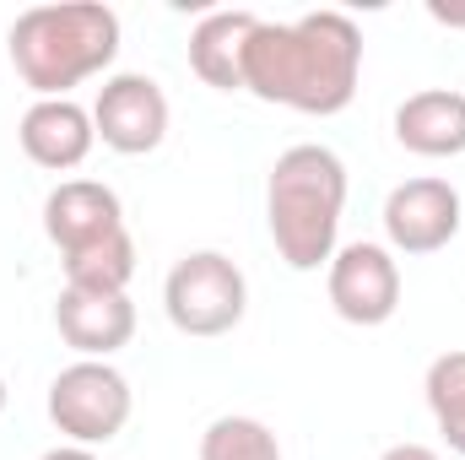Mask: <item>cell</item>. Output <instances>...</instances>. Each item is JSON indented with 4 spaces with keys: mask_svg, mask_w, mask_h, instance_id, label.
<instances>
[{
    "mask_svg": "<svg viewBox=\"0 0 465 460\" xmlns=\"http://www.w3.org/2000/svg\"><path fill=\"white\" fill-rule=\"evenodd\" d=\"M341 212H347V163L320 146L298 141L271 163L265 179V223L271 244L292 271H320L341 249Z\"/></svg>",
    "mask_w": 465,
    "mask_h": 460,
    "instance_id": "7a4b0ae2",
    "label": "cell"
},
{
    "mask_svg": "<svg viewBox=\"0 0 465 460\" xmlns=\"http://www.w3.org/2000/svg\"><path fill=\"white\" fill-rule=\"evenodd\" d=\"M38 460H98L93 450H82V445H54L49 455H38Z\"/></svg>",
    "mask_w": 465,
    "mask_h": 460,
    "instance_id": "ac0fdd59",
    "label": "cell"
},
{
    "mask_svg": "<svg viewBox=\"0 0 465 460\" xmlns=\"http://www.w3.org/2000/svg\"><path fill=\"white\" fill-rule=\"evenodd\" d=\"M395 141L417 157H465V93L428 87L395 109Z\"/></svg>",
    "mask_w": 465,
    "mask_h": 460,
    "instance_id": "7c38bea8",
    "label": "cell"
},
{
    "mask_svg": "<svg viewBox=\"0 0 465 460\" xmlns=\"http://www.w3.org/2000/svg\"><path fill=\"white\" fill-rule=\"evenodd\" d=\"M54 331L76 357H98L109 363L119 346L135 336V304L130 293H82V287H60L54 298Z\"/></svg>",
    "mask_w": 465,
    "mask_h": 460,
    "instance_id": "30bf717a",
    "label": "cell"
},
{
    "mask_svg": "<svg viewBox=\"0 0 465 460\" xmlns=\"http://www.w3.org/2000/svg\"><path fill=\"white\" fill-rule=\"evenodd\" d=\"M254 27V11H206L190 33V71L217 93H243V49Z\"/></svg>",
    "mask_w": 465,
    "mask_h": 460,
    "instance_id": "4fadbf2b",
    "label": "cell"
},
{
    "mask_svg": "<svg viewBox=\"0 0 465 460\" xmlns=\"http://www.w3.org/2000/svg\"><path fill=\"white\" fill-rule=\"evenodd\" d=\"M362 76V33L347 11H309L298 22L254 27L243 49V93L298 115H341L357 98Z\"/></svg>",
    "mask_w": 465,
    "mask_h": 460,
    "instance_id": "6da1fadb",
    "label": "cell"
},
{
    "mask_svg": "<svg viewBox=\"0 0 465 460\" xmlns=\"http://www.w3.org/2000/svg\"><path fill=\"white\" fill-rule=\"evenodd\" d=\"M0 412H5V379H0Z\"/></svg>",
    "mask_w": 465,
    "mask_h": 460,
    "instance_id": "d6986e66",
    "label": "cell"
},
{
    "mask_svg": "<svg viewBox=\"0 0 465 460\" xmlns=\"http://www.w3.org/2000/svg\"><path fill=\"white\" fill-rule=\"evenodd\" d=\"M65 287H82V293H130V276H135V238L130 228L82 249V255H65Z\"/></svg>",
    "mask_w": 465,
    "mask_h": 460,
    "instance_id": "5bb4252c",
    "label": "cell"
},
{
    "mask_svg": "<svg viewBox=\"0 0 465 460\" xmlns=\"http://www.w3.org/2000/svg\"><path fill=\"white\" fill-rule=\"evenodd\" d=\"M11 65L38 98H71L87 76L109 71L119 55V16L104 0H60L27 5L11 33Z\"/></svg>",
    "mask_w": 465,
    "mask_h": 460,
    "instance_id": "3957f363",
    "label": "cell"
},
{
    "mask_svg": "<svg viewBox=\"0 0 465 460\" xmlns=\"http://www.w3.org/2000/svg\"><path fill=\"white\" fill-rule=\"evenodd\" d=\"M93 130L119 157H146L168 135V93L152 76H141V71H119V76H109L98 87Z\"/></svg>",
    "mask_w": 465,
    "mask_h": 460,
    "instance_id": "52a82bcc",
    "label": "cell"
},
{
    "mask_svg": "<svg viewBox=\"0 0 465 460\" xmlns=\"http://www.w3.org/2000/svg\"><path fill=\"white\" fill-rule=\"evenodd\" d=\"M460 233V190L450 179H406L384 201V238L395 255H439Z\"/></svg>",
    "mask_w": 465,
    "mask_h": 460,
    "instance_id": "ba28073f",
    "label": "cell"
},
{
    "mask_svg": "<svg viewBox=\"0 0 465 460\" xmlns=\"http://www.w3.org/2000/svg\"><path fill=\"white\" fill-rule=\"evenodd\" d=\"M44 233H49V244L65 260V255H82V249L124 233V206L98 179H60L44 195Z\"/></svg>",
    "mask_w": 465,
    "mask_h": 460,
    "instance_id": "9c48e42d",
    "label": "cell"
},
{
    "mask_svg": "<svg viewBox=\"0 0 465 460\" xmlns=\"http://www.w3.org/2000/svg\"><path fill=\"white\" fill-rule=\"evenodd\" d=\"M422 390H428V412H433L444 445H450L455 455H465V352L433 357Z\"/></svg>",
    "mask_w": 465,
    "mask_h": 460,
    "instance_id": "9a60e30c",
    "label": "cell"
},
{
    "mask_svg": "<svg viewBox=\"0 0 465 460\" xmlns=\"http://www.w3.org/2000/svg\"><path fill=\"white\" fill-rule=\"evenodd\" d=\"M201 460H282V445L260 417L228 412L201 434Z\"/></svg>",
    "mask_w": 465,
    "mask_h": 460,
    "instance_id": "2e32d148",
    "label": "cell"
},
{
    "mask_svg": "<svg viewBox=\"0 0 465 460\" xmlns=\"http://www.w3.org/2000/svg\"><path fill=\"white\" fill-rule=\"evenodd\" d=\"M325 293H331V309L347 320V325H390L395 309H401V260L390 244H373V238H357L341 244L325 265Z\"/></svg>",
    "mask_w": 465,
    "mask_h": 460,
    "instance_id": "8992f818",
    "label": "cell"
},
{
    "mask_svg": "<svg viewBox=\"0 0 465 460\" xmlns=\"http://www.w3.org/2000/svg\"><path fill=\"white\" fill-rule=\"evenodd\" d=\"M163 309H168V325L179 336L217 342L243 325L249 282L223 249H190L184 260H173V271L163 282Z\"/></svg>",
    "mask_w": 465,
    "mask_h": 460,
    "instance_id": "277c9868",
    "label": "cell"
},
{
    "mask_svg": "<svg viewBox=\"0 0 465 460\" xmlns=\"http://www.w3.org/2000/svg\"><path fill=\"white\" fill-rule=\"evenodd\" d=\"M379 460H444L439 450H428V445H390Z\"/></svg>",
    "mask_w": 465,
    "mask_h": 460,
    "instance_id": "e0dca14e",
    "label": "cell"
},
{
    "mask_svg": "<svg viewBox=\"0 0 465 460\" xmlns=\"http://www.w3.org/2000/svg\"><path fill=\"white\" fill-rule=\"evenodd\" d=\"M16 141L22 152L49 168V174H71L87 163V152L98 146V130H93V109H82L76 98H38L22 125H16Z\"/></svg>",
    "mask_w": 465,
    "mask_h": 460,
    "instance_id": "8fae6325",
    "label": "cell"
},
{
    "mask_svg": "<svg viewBox=\"0 0 465 460\" xmlns=\"http://www.w3.org/2000/svg\"><path fill=\"white\" fill-rule=\"evenodd\" d=\"M130 412H135V395H130V379L114 363L76 357L49 379V423L82 450H98V445L119 439Z\"/></svg>",
    "mask_w": 465,
    "mask_h": 460,
    "instance_id": "5b68a950",
    "label": "cell"
}]
</instances>
